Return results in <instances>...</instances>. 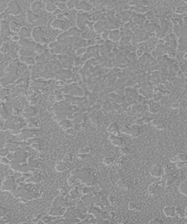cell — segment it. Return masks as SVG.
Listing matches in <instances>:
<instances>
[{
    "label": "cell",
    "mask_w": 187,
    "mask_h": 224,
    "mask_svg": "<svg viewBox=\"0 0 187 224\" xmlns=\"http://www.w3.org/2000/svg\"><path fill=\"white\" fill-rule=\"evenodd\" d=\"M8 15H13L17 16L19 15L21 12V9L17 1H12L8 4L7 7L4 11Z\"/></svg>",
    "instance_id": "cell-1"
},
{
    "label": "cell",
    "mask_w": 187,
    "mask_h": 224,
    "mask_svg": "<svg viewBox=\"0 0 187 224\" xmlns=\"http://www.w3.org/2000/svg\"><path fill=\"white\" fill-rule=\"evenodd\" d=\"M1 189L3 191H13L15 189V181L13 177L11 176L7 177L2 182Z\"/></svg>",
    "instance_id": "cell-2"
},
{
    "label": "cell",
    "mask_w": 187,
    "mask_h": 224,
    "mask_svg": "<svg viewBox=\"0 0 187 224\" xmlns=\"http://www.w3.org/2000/svg\"><path fill=\"white\" fill-rule=\"evenodd\" d=\"M9 23L6 21H2L0 23V35L2 38L7 37L10 34Z\"/></svg>",
    "instance_id": "cell-3"
},
{
    "label": "cell",
    "mask_w": 187,
    "mask_h": 224,
    "mask_svg": "<svg viewBox=\"0 0 187 224\" xmlns=\"http://www.w3.org/2000/svg\"><path fill=\"white\" fill-rule=\"evenodd\" d=\"M33 38L37 42H41L44 40V34L40 27H36L32 32Z\"/></svg>",
    "instance_id": "cell-4"
},
{
    "label": "cell",
    "mask_w": 187,
    "mask_h": 224,
    "mask_svg": "<svg viewBox=\"0 0 187 224\" xmlns=\"http://www.w3.org/2000/svg\"><path fill=\"white\" fill-rule=\"evenodd\" d=\"M9 27L11 32H12L14 34H16L17 32H18L20 31V30H21V25L18 22L12 21L9 23Z\"/></svg>",
    "instance_id": "cell-5"
},
{
    "label": "cell",
    "mask_w": 187,
    "mask_h": 224,
    "mask_svg": "<svg viewBox=\"0 0 187 224\" xmlns=\"http://www.w3.org/2000/svg\"><path fill=\"white\" fill-rule=\"evenodd\" d=\"M18 35L20 38L26 39V38L29 37L30 36V32L27 27H21V30H20V31L18 32Z\"/></svg>",
    "instance_id": "cell-6"
},
{
    "label": "cell",
    "mask_w": 187,
    "mask_h": 224,
    "mask_svg": "<svg viewBox=\"0 0 187 224\" xmlns=\"http://www.w3.org/2000/svg\"><path fill=\"white\" fill-rule=\"evenodd\" d=\"M37 18V16L32 11H27V21L30 23H33Z\"/></svg>",
    "instance_id": "cell-7"
},
{
    "label": "cell",
    "mask_w": 187,
    "mask_h": 224,
    "mask_svg": "<svg viewBox=\"0 0 187 224\" xmlns=\"http://www.w3.org/2000/svg\"><path fill=\"white\" fill-rule=\"evenodd\" d=\"M42 7V4L39 1H35L33 4L31 5V11L34 12H37V11L41 9V8Z\"/></svg>",
    "instance_id": "cell-8"
},
{
    "label": "cell",
    "mask_w": 187,
    "mask_h": 224,
    "mask_svg": "<svg viewBox=\"0 0 187 224\" xmlns=\"http://www.w3.org/2000/svg\"><path fill=\"white\" fill-rule=\"evenodd\" d=\"M20 60L27 64H33L35 63V60L30 57H20Z\"/></svg>",
    "instance_id": "cell-9"
},
{
    "label": "cell",
    "mask_w": 187,
    "mask_h": 224,
    "mask_svg": "<svg viewBox=\"0 0 187 224\" xmlns=\"http://www.w3.org/2000/svg\"><path fill=\"white\" fill-rule=\"evenodd\" d=\"M9 50V46H8V44L5 42L1 44V45H0V53L1 54H5L7 53Z\"/></svg>",
    "instance_id": "cell-10"
},
{
    "label": "cell",
    "mask_w": 187,
    "mask_h": 224,
    "mask_svg": "<svg viewBox=\"0 0 187 224\" xmlns=\"http://www.w3.org/2000/svg\"><path fill=\"white\" fill-rule=\"evenodd\" d=\"M0 116H1V117L2 118H4V119L9 118V114H8V112H7V110H6V109L3 106H1V108H0Z\"/></svg>",
    "instance_id": "cell-11"
},
{
    "label": "cell",
    "mask_w": 187,
    "mask_h": 224,
    "mask_svg": "<svg viewBox=\"0 0 187 224\" xmlns=\"http://www.w3.org/2000/svg\"><path fill=\"white\" fill-rule=\"evenodd\" d=\"M9 89H7V88H4V89L1 90V91H0V96L1 97V98H5L6 96H8L9 95Z\"/></svg>",
    "instance_id": "cell-12"
},
{
    "label": "cell",
    "mask_w": 187,
    "mask_h": 224,
    "mask_svg": "<svg viewBox=\"0 0 187 224\" xmlns=\"http://www.w3.org/2000/svg\"><path fill=\"white\" fill-rule=\"evenodd\" d=\"M0 161H1V163H3L4 165H9L10 163H11V161H10L6 156L1 157V158H0Z\"/></svg>",
    "instance_id": "cell-13"
},
{
    "label": "cell",
    "mask_w": 187,
    "mask_h": 224,
    "mask_svg": "<svg viewBox=\"0 0 187 224\" xmlns=\"http://www.w3.org/2000/svg\"><path fill=\"white\" fill-rule=\"evenodd\" d=\"M46 9L48 11L51 12L52 11H53V10L55 9V7H54V5L52 3H49V4H47V5L46 6Z\"/></svg>",
    "instance_id": "cell-14"
},
{
    "label": "cell",
    "mask_w": 187,
    "mask_h": 224,
    "mask_svg": "<svg viewBox=\"0 0 187 224\" xmlns=\"http://www.w3.org/2000/svg\"><path fill=\"white\" fill-rule=\"evenodd\" d=\"M9 16L8 14L6 13L5 11H2L0 13V21H5L6 18H7V16Z\"/></svg>",
    "instance_id": "cell-15"
},
{
    "label": "cell",
    "mask_w": 187,
    "mask_h": 224,
    "mask_svg": "<svg viewBox=\"0 0 187 224\" xmlns=\"http://www.w3.org/2000/svg\"><path fill=\"white\" fill-rule=\"evenodd\" d=\"M20 39H21V38H20L19 35H17V34H13V35H12L11 37V40L14 42H18L20 41Z\"/></svg>",
    "instance_id": "cell-16"
},
{
    "label": "cell",
    "mask_w": 187,
    "mask_h": 224,
    "mask_svg": "<svg viewBox=\"0 0 187 224\" xmlns=\"http://www.w3.org/2000/svg\"><path fill=\"white\" fill-rule=\"evenodd\" d=\"M7 214V210L2 207H0V217H2Z\"/></svg>",
    "instance_id": "cell-17"
},
{
    "label": "cell",
    "mask_w": 187,
    "mask_h": 224,
    "mask_svg": "<svg viewBox=\"0 0 187 224\" xmlns=\"http://www.w3.org/2000/svg\"><path fill=\"white\" fill-rule=\"evenodd\" d=\"M1 55H2V54L0 53V60H1Z\"/></svg>",
    "instance_id": "cell-18"
}]
</instances>
